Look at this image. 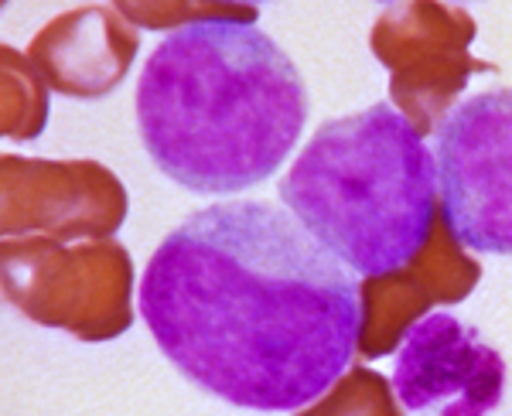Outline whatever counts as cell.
Here are the masks:
<instances>
[{
  "label": "cell",
  "mask_w": 512,
  "mask_h": 416,
  "mask_svg": "<svg viewBox=\"0 0 512 416\" xmlns=\"http://www.w3.org/2000/svg\"><path fill=\"white\" fill-rule=\"evenodd\" d=\"M130 260L120 246L59 249L7 246V297L41 324L79 338H113L130 324Z\"/></svg>",
  "instance_id": "cell-5"
},
{
  "label": "cell",
  "mask_w": 512,
  "mask_h": 416,
  "mask_svg": "<svg viewBox=\"0 0 512 416\" xmlns=\"http://www.w3.org/2000/svg\"><path fill=\"white\" fill-rule=\"evenodd\" d=\"M137 307L161 355L202 393L297 413L349 372L362 287L287 208L222 202L154 249Z\"/></svg>",
  "instance_id": "cell-1"
},
{
  "label": "cell",
  "mask_w": 512,
  "mask_h": 416,
  "mask_svg": "<svg viewBox=\"0 0 512 416\" xmlns=\"http://www.w3.org/2000/svg\"><path fill=\"white\" fill-rule=\"evenodd\" d=\"M478 280V266L461 253H451L448 243H437V260L420 256L410 266L386 277H376L362 287V331L359 352L366 359L390 355L407 328L424 318L427 307L441 301H461Z\"/></svg>",
  "instance_id": "cell-7"
},
{
  "label": "cell",
  "mask_w": 512,
  "mask_h": 416,
  "mask_svg": "<svg viewBox=\"0 0 512 416\" xmlns=\"http://www.w3.org/2000/svg\"><path fill=\"white\" fill-rule=\"evenodd\" d=\"M280 202L355 277L410 266L434 236L437 164L390 103L321 123L280 181Z\"/></svg>",
  "instance_id": "cell-3"
},
{
  "label": "cell",
  "mask_w": 512,
  "mask_h": 416,
  "mask_svg": "<svg viewBox=\"0 0 512 416\" xmlns=\"http://www.w3.org/2000/svg\"><path fill=\"white\" fill-rule=\"evenodd\" d=\"M239 4H267V0H239Z\"/></svg>",
  "instance_id": "cell-10"
},
{
  "label": "cell",
  "mask_w": 512,
  "mask_h": 416,
  "mask_svg": "<svg viewBox=\"0 0 512 416\" xmlns=\"http://www.w3.org/2000/svg\"><path fill=\"white\" fill-rule=\"evenodd\" d=\"M7 185L21 188V198H7V215L24 208V226L52 229H117L123 195L96 164H31L7 157Z\"/></svg>",
  "instance_id": "cell-8"
},
{
  "label": "cell",
  "mask_w": 512,
  "mask_h": 416,
  "mask_svg": "<svg viewBox=\"0 0 512 416\" xmlns=\"http://www.w3.org/2000/svg\"><path fill=\"white\" fill-rule=\"evenodd\" d=\"M441 226L458 246L512 256V89L454 103L434 140Z\"/></svg>",
  "instance_id": "cell-4"
},
{
  "label": "cell",
  "mask_w": 512,
  "mask_h": 416,
  "mask_svg": "<svg viewBox=\"0 0 512 416\" xmlns=\"http://www.w3.org/2000/svg\"><path fill=\"white\" fill-rule=\"evenodd\" d=\"M294 416H403L393 382L369 369H349L342 379Z\"/></svg>",
  "instance_id": "cell-9"
},
{
  "label": "cell",
  "mask_w": 512,
  "mask_h": 416,
  "mask_svg": "<svg viewBox=\"0 0 512 416\" xmlns=\"http://www.w3.org/2000/svg\"><path fill=\"white\" fill-rule=\"evenodd\" d=\"M393 393L420 416H489L506 393V359L472 324L427 311L396 345Z\"/></svg>",
  "instance_id": "cell-6"
},
{
  "label": "cell",
  "mask_w": 512,
  "mask_h": 416,
  "mask_svg": "<svg viewBox=\"0 0 512 416\" xmlns=\"http://www.w3.org/2000/svg\"><path fill=\"white\" fill-rule=\"evenodd\" d=\"M308 113L294 58L239 18L181 24L154 48L137 82L147 157L195 195H239L274 178Z\"/></svg>",
  "instance_id": "cell-2"
}]
</instances>
